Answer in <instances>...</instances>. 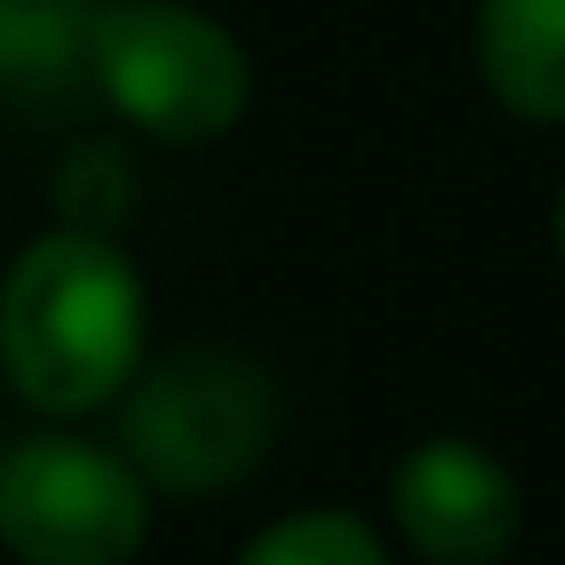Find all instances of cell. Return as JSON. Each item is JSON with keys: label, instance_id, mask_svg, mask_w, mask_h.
I'll use <instances>...</instances> for the list:
<instances>
[{"label": "cell", "instance_id": "cell-1", "mask_svg": "<svg viewBox=\"0 0 565 565\" xmlns=\"http://www.w3.org/2000/svg\"><path fill=\"white\" fill-rule=\"evenodd\" d=\"M151 359V287L122 236L43 230L0 273V380L43 423L115 408Z\"/></svg>", "mask_w": 565, "mask_h": 565}, {"label": "cell", "instance_id": "cell-2", "mask_svg": "<svg viewBox=\"0 0 565 565\" xmlns=\"http://www.w3.org/2000/svg\"><path fill=\"white\" fill-rule=\"evenodd\" d=\"M279 444V386L230 344H180L143 359L115 401V451L166 501H207L244 487Z\"/></svg>", "mask_w": 565, "mask_h": 565}, {"label": "cell", "instance_id": "cell-3", "mask_svg": "<svg viewBox=\"0 0 565 565\" xmlns=\"http://www.w3.org/2000/svg\"><path fill=\"white\" fill-rule=\"evenodd\" d=\"M86 86L137 137L201 151L250 115V51L193 0H100L86 29Z\"/></svg>", "mask_w": 565, "mask_h": 565}, {"label": "cell", "instance_id": "cell-4", "mask_svg": "<svg viewBox=\"0 0 565 565\" xmlns=\"http://www.w3.org/2000/svg\"><path fill=\"white\" fill-rule=\"evenodd\" d=\"M158 494L115 444L43 423L0 444V552L14 565H137Z\"/></svg>", "mask_w": 565, "mask_h": 565}, {"label": "cell", "instance_id": "cell-5", "mask_svg": "<svg viewBox=\"0 0 565 565\" xmlns=\"http://www.w3.org/2000/svg\"><path fill=\"white\" fill-rule=\"evenodd\" d=\"M386 523L423 565H509L523 544V480L494 444L437 429L394 458Z\"/></svg>", "mask_w": 565, "mask_h": 565}, {"label": "cell", "instance_id": "cell-6", "mask_svg": "<svg viewBox=\"0 0 565 565\" xmlns=\"http://www.w3.org/2000/svg\"><path fill=\"white\" fill-rule=\"evenodd\" d=\"M472 72L501 115L530 129H565V0H480Z\"/></svg>", "mask_w": 565, "mask_h": 565}, {"label": "cell", "instance_id": "cell-7", "mask_svg": "<svg viewBox=\"0 0 565 565\" xmlns=\"http://www.w3.org/2000/svg\"><path fill=\"white\" fill-rule=\"evenodd\" d=\"M100 0H0V94L43 100L86 79V29Z\"/></svg>", "mask_w": 565, "mask_h": 565}, {"label": "cell", "instance_id": "cell-8", "mask_svg": "<svg viewBox=\"0 0 565 565\" xmlns=\"http://www.w3.org/2000/svg\"><path fill=\"white\" fill-rule=\"evenodd\" d=\"M230 565H394V552L373 515L316 501V509H287L265 530H250Z\"/></svg>", "mask_w": 565, "mask_h": 565}, {"label": "cell", "instance_id": "cell-9", "mask_svg": "<svg viewBox=\"0 0 565 565\" xmlns=\"http://www.w3.org/2000/svg\"><path fill=\"white\" fill-rule=\"evenodd\" d=\"M51 207L65 230H94V236H115L137 207V166H129L122 143L108 137H86L57 158L51 172Z\"/></svg>", "mask_w": 565, "mask_h": 565}, {"label": "cell", "instance_id": "cell-10", "mask_svg": "<svg viewBox=\"0 0 565 565\" xmlns=\"http://www.w3.org/2000/svg\"><path fill=\"white\" fill-rule=\"evenodd\" d=\"M552 250H558V265H565V180L552 193Z\"/></svg>", "mask_w": 565, "mask_h": 565}]
</instances>
